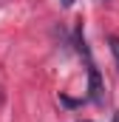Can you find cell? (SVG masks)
I'll return each mask as SVG.
<instances>
[{
  "label": "cell",
  "instance_id": "6da1fadb",
  "mask_svg": "<svg viewBox=\"0 0 119 122\" xmlns=\"http://www.w3.org/2000/svg\"><path fill=\"white\" fill-rule=\"evenodd\" d=\"M88 99L96 102V105L105 102V94H102V77H99V68H96L94 62H88Z\"/></svg>",
  "mask_w": 119,
  "mask_h": 122
},
{
  "label": "cell",
  "instance_id": "7a4b0ae2",
  "mask_svg": "<svg viewBox=\"0 0 119 122\" xmlns=\"http://www.w3.org/2000/svg\"><path fill=\"white\" fill-rule=\"evenodd\" d=\"M108 46H111V54L116 60V71H119V37H108Z\"/></svg>",
  "mask_w": 119,
  "mask_h": 122
},
{
  "label": "cell",
  "instance_id": "3957f363",
  "mask_svg": "<svg viewBox=\"0 0 119 122\" xmlns=\"http://www.w3.org/2000/svg\"><path fill=\"white\" fill-rule=\"evenodd\" d=\"M60 6H62V9H71V6H74V0H60Z\"/></svg>",
  "mask_w": 119,
  "mask_h": 122
},
{
  "label": "cell",
  "instance_id": "277c9868",
  "mask_svg": "<svg viewBox=\"0 0 119 122\" xmlns=\"http://www.w3.org/2000/svg\"><path fill=\"white\" fill-rule=\"evenodd\" d=\"M111 122H119V111H116V114H114V119H111Z\"/></svg>",
  "mask_w": 119,
  "mask_h": 122
}]
</instances>
